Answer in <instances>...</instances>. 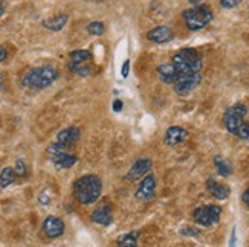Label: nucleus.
<instances>
[{"label": "nucleus", "instance_id": "473e14b6", "mask_svg": "<svg viewBox=\"0 0 249 247\" xmlns=\"http://www.w3.org/2000/svg\"><path fill=\"white\" fill-rule=\"evenodd\" d=\"M6 57H8L6 49H5L3 46H0V63H3V61L6 60Z\"/></svg>", "mask_w": 249, "mask_h": 247}, {"label": "nucleus", "instance_id": "39448f33", "mask_svg": "<svg viewBox=\"0 0 249 247\" xmlns=\"http://www.w3.org/2000/svg\"><path fill=\"white\" fill-rule=\"evenodd\" d=\"M222 215V208L217 205H205V206H199L196 211L193 212V218L199 226L203 228H210L213 224L219 223Z\"/></svg>", "mask_w": 249, "mask_h": 247}, {"label": "nucleus", "instance_id": "ddd939ff", "mask_svg": "<svg viewBox=\"0 0 249 247\" xmlns=\"http://www.w3.org/2000/svg\"><path fill=\"white\" fill-rule=\"evenodd\" d=\"M188 137V132L185 130V128L182 127H170L167 133H165V144L168 147H176L179 144H182L183 141H187Z\"/></svg>", "mask_w": 249, "mask_h": 247}, {"label": "nucleus", "instance_id": "c85d7f7f", "mask_svg": "<svg viewBox=\"0 0 249 247\" xmlns=\"http://www.w3.org/2000/svg\"><path fill=\"white\" fill-rule=\"evenodd\" d=\"M38 203H40V205H49L51 197L46 194V192H41V194L38 196Z\"/></svg>", "mask_w": 249, "mask_h": 247}, {"label": "nucleus", "instance_id": "7ed1b4c3", "mask_svg": "<svg viewBox=\"0 0 249 247\" xmlns=\"http://www.w3.org/2000/svg\"><path fill=\"white\" fill-rule=\"evenodd\" d=\"M171 63L175 64L179 75L182 73H197L200 72L203 61L200 53L193 48H183L178 53L173 55Z\"/></svg>", "mask_w": 249, "mask_h": 247}, {"label": "nucleus", "instance_id": "c9c22d12", "mask_svg": "<svg viewBox=\"0 0 249 247\" xmlns=\"http://www.w3.org/2000/svg\"><path fill=\"white\" fill-rule=\"evenodd\" d=\"M188 2H190L191 5H194V6H196V5H200V2H202V0H188Z\"/></svg>", "mask_w": 249, "mask_h": 247}, {"label": "nucleus", "instance_id": "2f4dec72", "mask_svg": "<svg viewBox=\"0 0 249 247\" xmlns=\"http://www.w3.org/2000/svg\"><path fill=\"white\" fill-rule=\"evenodd\" d=\"M123 110V101L121 99H115L113 101V112H121Z\"/></svg>", "mask_w": 249, "mask_h": 247}, {"label": "nucleus", "instance_id": "dca6fc26", "mask_svg": "<svg viewBox=\"0 0 249 247\" xmlns=\"http://www.w3.org/2000/svg\"><path fill=\"white\" fill-rule=\"evenodd\" d=\"M90 220L96 224H101V226H109L113 221V214L109 206H100L98 209H95L90 215Z\"/></svg>", "mask_w": 249, "mask_h": 247}, {"label": "nucleus", "instance_id": "9d476101", "mask_svg": "<svg viewBox=\"0 0 249 247\" xmlns=\"http://www.w3.org/2000/svg\"><path fill=\"white\" fill-rule=\"evenodd\" d=\"M151 159L147 157H141L138 160H135V164L132 165V168L128 169V173L125 174L124 180L127 181H136L139 179H142L144 176H147V173L151 169Z\"/></svg>", "mask_w": 249, "mask_h": 247}, {"label": "nucleus", "instance_id": "f03ea898", "mask_svg": "<svg viewBox=\"0 0 249 247\" xmlns=\"http://www.w3.org/2000/svg\"><path fill=\"white\" fill-rule=\"evenodd\" d=\"M58 78V70L52 66H40L26 70L20 82L25 89H46Z\"/></svg>", "mask_w": 249, "mask_h": 247}, {"label": "nucleus", "instance_id": "2eb2a0df", "mask_svg": "<svg viewBox=\"0 0 249 247\" xmlns=\"http://www.w3.org/2000/svg\"><path fill=\"white\" fill-rule=\"evenodd\" d=\"M207 189H208L210 194L217 200H226L231 194V189L228 186L220 183V181H217V180H214V179L207 180Z\"/></svg>", "mask_w": 249, "mask_h": 247}, {"label": "nucleus", "instance_id": "72a5a7b5", "mask_svg": "<svg viewBox=\"0 0 249 247\" xmlns=\"http://www.w3.org/2000/svg\"><path fill=\"white\" fill-rule=\"evenodd\" d=\"M242 200H243V203H245V205L249 208V188L243 192V194H242Z\"/></svg>", "mask_w": 249, "mask_h": 247}, {"label": "nucleus", "instance_id": "0eeeda50", "mask_svg": "<svg viewBox=\"0 0 249 247\" xmlns=\"http://www.w3.org/2000/svg\"><path fill=\"white\" fill-rule=\"evenodd\" d=\"M200 81H202L200 72H197V73H182L178 77V80L173 82V89H175V92L179 96H185L196 89L200 84Z\"/></svg>", "mask_w": 249, "mask_h": 247}, {"label": "nucleus", "instance_id": "a878e982", "mask_svg": "<svg viewBox=\"0 0 249 247\" xmlns=\"http://www.w3.org/2000/svg\"><path fill=\"white\" fill-rule=\"evenodd\" d=\"M235 136H237V137H240L242 141H249V121L243 122V124L239 127V130H237Z\"/></svg>", "mask_w": 249, "mask_h": 247}, {"label": "nucleus", "instance_id": "f8f14e48", "mask_svg": "<svg viewBox=\"0 0 249 247\" xmlns=\"http://www.w3.org/2000/svg\"><path fill=\"white\" fill-rule=\"evenodd\" d=\"M173 31L170 26L162 25V26H156L153 29H150L147 32V38L151 43H156V45H162V43H168L170 40H173Z\"/></svg>", "mask_w": 249, "mask_h": 247}, {"label": "nucleus", "instance_id": "c756f323", "mask_svg": "<svg viewBox=\"0 0 249 247\" xmlns=\"http://www.w3.org/2000/svg\"><path fill=\"white\" fill-rule=\"evenodd\" d=\"M128 72H130V60H125L124 64H123V69H121L123 78H127L128 77Z\"/></svg>", "mask_w": 249, "mask_h": 247}, {"label": "nucleus", "instance_id": "393cba45", "mask_svg": "<svg viewBox=\"0 0 249 247\" xmlns=\"http://www.w3.org/2000/svg\"><path fill=\"white\" fill-rule=\"evenodd\" d=\"M14 171H16V176H17V177H26V174H28V168H26L25 160H21V159L16 160Z\"/></svg>", "mask_w": 249, "mask_h": 247}, {"label": "nucleus", "instance_id": "6ab92c4d", "mask_svg": "<svg viewBox=\"0 0 249 247\" xmlns=\"http://www.w3.org/2000/svg\"><path fill=\"white\" fill-rule=\"evenodd\" d=\"M214 166L217 169V173L222 176V177H230L232 174V164L230 162L228 159H225L222 156H215L214 157Z\"/></svg>", "mask_w": 249, "mask_h": 247}, {"label": "nucleus", "instance_id": "f3484780", "mask_svg": "<svg viewBox=\"0 0 249 247\" xmlns=\"http://www.w3.org/2000/svg\"><path fill=\"white\" fill-rule=\"evenodd\" d=\"M68 14H57V16H53L51 18H46V20H43L41 21V25L43 28H46L49 31H53V32H57V31H61L64 26H66L68 23Z\"/></svg>", "mask_w": 249, "mask_h": 247}, {"label": "nucleus", "instance_id": "20e7f679", "mask_svg": "<svg viewBox=\"0 0 249 247\" xmlns=\"http://www.w3.org/2000/svg\"><path fill=\"white\" fill-rule=\"evenodd\" d=\"M185 25L190 31H200L207 25L211 23L213 20V11L207 5H196L190 9H185L182 14Z\"/></svg>", "mask_w": 249, "mask_h": 247}, {"label": "nucleus", "instance_id": "a211bd4d", "mask_svg": "<svg viewBox=\"0 0 249 247\" xmlns=\"http://www.w3.org/2000/svg\"><path fill=\"white\" fill-rule=\"evenodd\" d=\"M78 157L72 154V153H61L55 157H52V164L55 165L58 169H68V168H72L75 164H77Z\"/></svg>", "mask_w": 249, "mask_h": 247}, {"label": "nucleus", "instance_id": "1a4fd4ad", "mask_svg": "<svg viewBox=\"0 0 249 247\" xmlns=\"http://www.w3.org/2000/svg\"><path fill=\"white\" fill-rule=\"evenodd\" d=\"M41 232L51 240L58 238L64 233V221L60 217L49 215L45 218V221H43V224H41Z\"/></svg>", "mask_w": 249, "mask_h": 247}, {"label": "nucleus", "instance_id": "bb28decb", "mask_svg": "<svg viewBox=\"0 0 249 247\" xmlns=\"http://www.w3.org/2000/svg\"><path fill=\"white\" fill-rule=\"evenodd\" d=\"M240 2L242 0H220V6L225 9H232L235 6H239Z\"/></svg>", "mask_w": 249, "mask_h": 247}, {"label": "nucleus", "instance_id": "aec40b11", "mask_svg": "<svg viewBox=\"0 0 249 247\" xmlns=\"http://www.w3.org/2000/svg\"><path fill=\"white\" fill-rule=\"evenodd\" d=\"M16 179H17V176H16L14 168H11V166L3 168L2 173H0V188H2V189L8 188L9 185L14 183Z\"/></svg>", "mask_w": 249, "mask_h": 247}, {"label": "nucleus", "instance_id": "6e6552de", "mask_svg": "<svg viewBox=\"0 0 249 247\" xmlns=\"http://www.w3.org/2000/svg\"><path fill=\"white\" fill-rule=\"evenodd\" d=\"M155 192H156V177L153 174H147L142 179V181H141V185L138 186L135 197L139 201H150L155 197Z\"/></svg>", "mask_w": 249, "mask_h": 247}, {"label": "nucleus", "instance_id": "4468645a", "mask_svg": "<svg viewBox=\"0 0 249 247\" xmlns=\"http://www.w3.org/2000/svg\"><path fill=\"white\" fill-rule=\"evenodd\" d=\"M156 73H158V77L167 84H173L179 77V72H178V69L175 67V64H173V63L159 64V66L156 67Z\"/></svg>", "mask_w": 249, "mask_h": 247}, {"label": "nucleus", "instance_id": "7c9ffc66", "mask_svg": "<svg viewBox=\"0 0 249 247\" xmlns=\"http://www.w3.org/2000/svg\"><path fill=\"white\" fill-rule=\"evenodd\" d=\"M235 244H237V232H235V228H232L231 237H230V247H235Z\"/></svg>", "mask_w": 249, "mask_h": 247}, {"label": "nucleus", "instance_id": "b1692460", "mask_svg": "<svg viewBox=\"0 0 249 247\" xmlns=\"http://www.w3.org/2000/svg\"><path fill=\"white\" fill-rule=\"evenodd\" d=\"M88 32L90 35H101L104 32V25L101 21H92L88 25Z\"/></svg>", "mask_w": 249, "mask_h": 247}, {"label": "nucleus", "instance_id": "cd10ccee", "mask_svg": "<svg viewBox=\"0 0 249 247\" xmlns=\"http://www.w3.org/2000/svg\"><path fill=\"white\" fill-rule=\"evenodd\" d=\"M180 233H182V235H187V237H199L200 231H199V229H196V228L187 226V228H183V229L180 231Z\"/></svg>", "mask_w": 249, "mask_h": 247}, {"label": "nucleus", "instance_id": "412c9836", "mask_svg": "<svg viewBox=\"0 0 249 247\" xmlns=\"http://www.w3.org/2000/svg\"><path fill=\"white\" fill-rule=\"evenodd\" d=\"M138 238H139V232H128V233L121 235V237L116 240V244L120 247H136Z\"/></svg>", "mask_w": 249, "mask_h": 247}, {"label": "nucleus", "instance_id": "4be33fe9", "mask_svg": "<svg viewBox=\"0 0 249 247\" xmlns=\"http://www.w3.org/2000/svg\"><path fill=\"white\" fill-rule=\"evenodd\" d=\"M68 67L71 72H73L75 75H80V77H89L90 75V67L86 66V63H73L71 61L68 64Z\"/></svg>", "mask_w": 249, "mask_h": 247}, {"label": "nucleus", "instance_id": "9b49d317", "mask_svg": "<svg viewBox=\"0 0 249 247\" xmlns=\"http://www.w3.org/2000/svg\"><path fill=\"white\" fill-rule=\"evenodd\" d=\"M80 136H81L80 128H78V127H75V125H71V127L64 128V130H61V132L57 134L55 142L60 144L61 147H64L66 149H69V148H72L75 144L78 142Z\"/></svg>", "mask_w": 249, "mask_h": 247}, {"label": "nucleus", "instance_id": "5701e85b", "mask_svg": "<svg viewBox=\"0 0 249 247\" xmlns=\"http://www.w3.org/2000/svg\"><path fill=\"white\" fill-rule=\"evenodd\" d=\"M92 60V53L88 49H77L71 53V61L73 63H86Z\"/></svg>", "mask_w": 249, "mask_h": 247}, {"label": "nucleus", "instance_id": "f704fd0d", "mask_svg": "<svg viewBox=\"0 0 249 247\" xmlns=\"http://www.w3.org/2000/svg\"><path fill=\"white\" fill-rule=\"evenodd\" d=\"M3 14H5V3L0 0V17H2Z\"/></svg>", "mask_w": 249, "mask_h": 247}, {"label": "nucleus", "instance_id": "423d86ee", "mask_svg": "<svg viewBox=\"0 0 249 247\" xmlns=\"http://www.w3.org/2000/svg\"><path fill=\"white\" fill-rule=\"evenodd\" d=\"M246 113H248V109L243 104H235V105L230 107L223 115V124H225L226 130L235 134L237 130H239V127L245 122Z\"/></svg>", "mask_w": 249, "mask_h": 247}, {"label": "nucleus", "instance_id": "f257e3e1", "mask_svg": "<svg viewBox=\"0 0 249 247\" xmlns=\"http://www.w3.org/2000/svg\"><path fill=\"white\" fill-rule=\"evenodd\" d=\"M103 191V181L96 174H86L73 181V197L81 205H92L100 198Z\"/></svg>", "mask_w": 249, "mask_h": 247}]
</instances>
